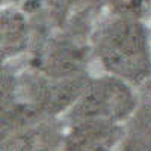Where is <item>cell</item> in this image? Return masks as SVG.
Wrapping results in <instances>:
<instances>
[{"instance_id": "cell-1", "label": "cell", "mask_w": 151, "mask_h": 151, "mask_svg": "<svg viewBox=\"0 0 151 151\" xmlns=\"http://www.w3.org/2000/svg\"><path fill=\"white\" fill-rule=\"evenodd\" d=\"M94 65L137 89L151 83V35L141 20L115 17L92 38Z\"/></svg>"}, {"instance_id": "cell-6", "label": "cell", "mask_w": 151, "mask_h": 151, "mask_svg": "<svg viewBox=\"0 0 151 151\" xmlns=\"http://www.w3.org/2000/svg\"><path fill=\"white\" fill-rule=\"evenodd\" d=\"M65 127L62 118L42 116L2 136L0 151H60Z\"/></svg>"}, {"instance_id": "cell-10", "label": "cell", "mask_w": 151, "mask_h": 151, "mask_svg": "<svg viewBox=\"0 0 151 151\" xmlns=\"http://www.w3.org/2000/svg\"><path fill=\"white\" fill-rule=\"evenodd\" d=\"M145 91H147V94H148V95H151V83L145 88Z\"/></svg>"}, {"instance_id": "cell-2", "label": "cell", "mask_w": 151, "mask_h": 151, "mask_svg": "<svg viewBox=\"0 0 151 151\" xmlns=\"http://www.w3.org/2000/svg\"><path fill=\"white\" fill-rule=\"evenodd\" d=\"M142 101L137 88L109 74H92L62 119L65 124L101 119L127 124Z\"/></svg>"}, {"instance_id": "cell-9", "label": "cell", "mask_w": 151, "mask_h": 151, "mask_svg": "<svg viewBox=\"0 0 151 151\" xmlns=\"http://www.w3.org/2000/svg\"><path fill=\"white\" fill-rule=\"evenodd\" d=\"M116 151H151V136L125 127L124 139Z\"/></svg>"}, {"instance_id": "cell-7", "label": "cell", "mask_w": 151, "mask_h": 151, "mask_svg": "<svg viewBox=\"0 0 151 151\" xmlns=\"http://www.w3.org/2000/svg\"><path fill=\"white\" fill-rule=\"evenodd\" d=\"M30 45L29 26L26 15L20 11L8 9L2 17V58L5 62H14L23 56Z\"/></svg>"}, {"instance_id": "cell-8", "label": "cell", "mask_w": 151, "mask_h": 151, "mask_svg": "<svg viewBox=\"0 0 151 151\" xmlns=\"http://www.w3.org/2000/svg\"><path fill=\"white\" fill-rule=\"evenodd\" d=\"M118 17L141 20L150 9L151 0H106Z\"/></svg>"}, {"instance_id": "cell-4", "label": "cell", "mask_w": 151, "mask_h": 151, "mask_svg": "<svg viewBox=\"0 0 151 151\" xmlns=\"http://www.w3.org/2000/svg\"><path fill=\"white\" fill-rule=\"evenodd\" d=\"M92 45H83L73 40H55L36 52L29 67L48 77L71 79L92 74Z\"/></svg>"}, {"instance_id": "cell-5", "label": "cell", "mask_w": 151, "mask_h": 151, "mask_svg": "<svg viewBox=\"0 0 151 151\" xmlns=\"http://www.w3.org/2000/svg\"><path fill=\"white\" fill-rule=\"evenodd\" d=\"M60 151H116L125 134V125L101 119L65 124Z\"/></svg>"}, {"instance_id": "cell-3", "label": "cell", "mask_w": 151, "mask_h": 151, "mask_svg": "<svg viewBox=\"0 0 151 151\" xmlns=\"http://www.w3.org/2000/svg\"><path fill=\"white\" fill-rule=\"evenodd\" d=\"M91 76L55 79L30 68L29 65L17 68L14 100L29 104L44 116L62 118L79 98Z\"/></svg>"}]
</instances>
